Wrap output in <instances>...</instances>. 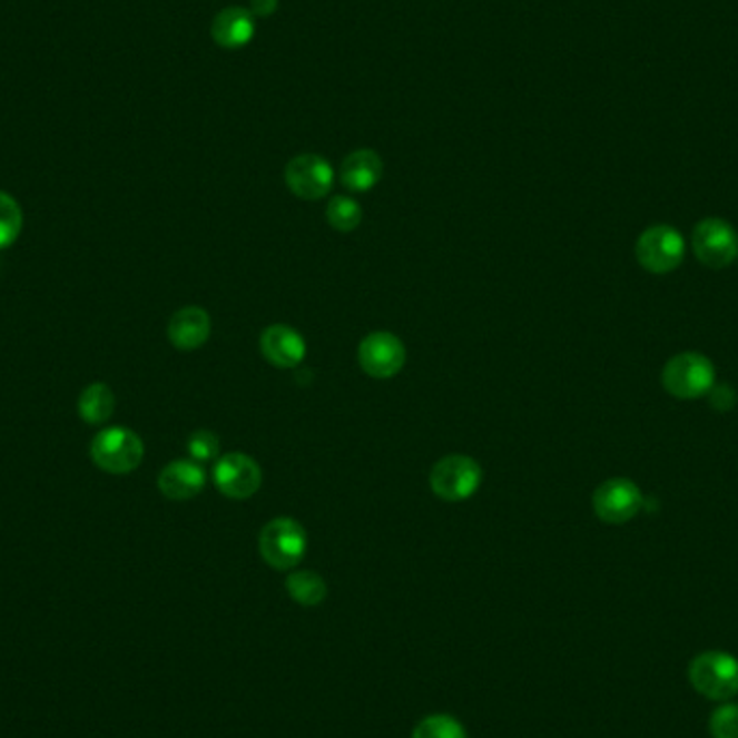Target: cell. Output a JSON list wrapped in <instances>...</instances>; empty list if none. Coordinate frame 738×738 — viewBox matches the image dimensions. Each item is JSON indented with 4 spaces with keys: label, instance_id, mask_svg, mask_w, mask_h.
<instances>
[{
    "label": "cell",
    "instance_id": "obj_1",
    "mask_svg": "<svg viewBox=\"0 0 738 738\" xmlns=\"http://www.w3.org/2000/svg\"><path fill=\"white\" fill-rule=\"evenodd\" d=\"M689 680L693 689L708 700H732L738 693V661L728 652L708 650L691 661Z\"/></svg>",
    "mask_w": 738,
    "mask_h": 738
},
{
    "label": "cell",
    "instance_id": "obj_2",
    "mask_svg": "<svg viewBox=\"0 0 738 738\" xmlns=\"http://www.w3.org/2000/svg\"><path fill=\"white\" fill-rule=\"evenodd\" d=\"M145 456L141 436L128 427L112 425L96 434L91 443L94 462L110 475L132 473Z\"/></svg>",
    "mask_w": 738,
    "mask_h": 738
},
{
    "label": "cell",
    "instance_id": "obj_3",
    "mask_svg": "<svg viewBox=\"0 0 738 738\" xmlns=\"http://www.w3.org/2000/svg\"><path fill=\"white\" fill-rule=\"evenodd\" d=\"M307 553V531L294 519H275L259 533V555L275 570L296 568Z\"/></svg>",
    "mask_w": 738,
    "mask_h": 738
},
{
    "label": "cell",
    "instance_id": "obj_4",
    "mask_svg": "<svg viewBox=\"0 0 738 738\" xmlns=\"http://www.w3.org/2000/svg\"><path fill=\"white\" fill-rule=\"evenodd\" d=\"M715 385V367L700 352H680L663 367V387L673 397L696 400Z\"/></svg>",
    "mask_w": 738,
    "mask_h": 738
},
{
    "label": "cell",
    "instance_id": "obj_5",
    "mask_svg": "<svg viewBox=\"0 0 738 738\" xmlns=\"http://www.w3.org/2000/svg\"><path fill=\"white\" fill-rule=\"evenodd\" d=\"M482 486V466L473 457H441L430 471V489L443 501H464Z\"/></svg>",
    "mask_w": 738,
    "mask_h": 738
},
{
    "label": "cell",
    "instance_id": "obj_6",
    "mask_svg": "<svg viewBox=\"0 0 738 738\" xmlns=\"http://www.w3.org/2000/svg\"><path fill=\"white\" fill-rule=\"evenodd\" d=\"M634 255L643 270L666 275L680 266L685 257V238L676 227L652 225L637 238Z\"/></svg>",
    "mask_w": 738,
    "mask_h": 738
},
{
    "label": "cell",
    "instance_id": "obj_7",
    "mask_svg": "<svg viewBox=\"0 0 738 738\" xmlns=\"http://www.w3.org/2000/svg\"><path fill=\"white\" fill-rule=\"evenodd\" d=\"M696 257L708 268H726L738 257V234L724 218H703L691 236Z\"/></svg>",
    "mask_w": 738,
    "mask_h": 738
},
{
    "label": "cell",
    "instance_id": "obj_8",
    "mask_svg": "<svg viewBox=\"0 0 738 738\" xmlns=\"http://www.w3.org/2000/svg\"><path fill=\"white\" fill-rule=\"evenodd\" d=\"M287 188L305 201H317L333 188L335 174L326 158L317 154H301L292 158L283 171Z\"/></svg>",
    "mask_w": 738,
    "mask_h": 738
},
{
    "label": "cell",
    "instance_id": "obj_9",
    "mask_svg": "<svg viewBox=\"0 0 738 738\" xmlns=\"http://www.w3.org/2000/svg\"><path fill=\"white\" fill-rule=\"evenodd\" d=\"M406 363V348L387 331H376L370 333L361 344H358V365L361 370L378 381H387L402 372Z\"/></svg>",
    "mask_w": 738,
    "mask_h": 738
},
{
    "label": "cell",
    "instance_id": "obj_10",
    "mask_svg": "<svg viewBox=\"0 0 738 738\" xmlns=\"http://www.w3.org/2000/svg\"><path fill=\"white\" fill-rule=\"evenodd\" d=\"M592 505L602 523L624 525L641 510L643 496H641L639 486L631 480L613 478L598 486L592 496Z\"/></svg>",
    "mask_w": 738,
    "mask_h": 738
},
{
    "label": "cell",
    "instance_id": "obj_11",
    "mask_svg": "<svg viewBox=\"0 0 738 738\" xmlns=\"http://www.w3.org/2000/svg\"><path fill=\"white\" fill-rule=\"evenodd\" d=\"M214 484L229 499H248L262 486V469L253 457L234 452L216 460Z\"/></svg>",
    "mask_w": 738,
    "mask_h": 738
},
{
    "label": "cell",
    "instance_id": "obj_12",
    "mask_svg": "<svg viewBox=\"0 0 738 738\" xmlns=\"http://www.w3.org/2000/svg\"><path fill=\"white\" fill-rule=\"evenodd\" d=\"M259 351L270 365L279 370H294L305 361L307 344L296 328L287 324H273L262 333Z\"/></svg>",
    "mask_w": 738,
    "mask_h": 738
},
{
    "label": "cell",
    "instance_id": "obj_13",
    "mask_svg": "<svg viewBox=\"0 0 738 738\" xmlns=\"http://www.w3.org/2000/svg\"><path fill=\"white\" fill-rule=\"evenodd\" d=\"M206 471L195 460H174L158 475V489L174 501H186L206 489Z\"/></svg>",
    "mask_w": 738,
    "mask_h": 738
},
{
    "label": "cell",
    "instance_id": "obj_14",
    "mask_svg": "<svg viewBox=\"0 0 738 738\" xmlns=\"http://www.w3.org/2000/svg\"><path fill=\"white\" fill-rule=\"evenodd\" d=\"M210 33L223 50H243L255 37V18L245 7H225L214 16Z\"/></svg>",
    "mask_w": 738,
    "mask_h": 738
},
{
    "label": "cell",
    "instance_id": "obj_15",
    "mask_svg": "<svg viewBox=\"0 0 738 738\" xmlns=\"http://www.w3.org/2000/svg\"><path fill=\"white\" fill-rule=\"evenodd\" d=\"M211 319L201 307H184L174 314L167 326L169 342L177 351L190 352L201 348L210 340Z\"/></svg>",
    "mask_w": 738,
    "mask_h": 738
},
{
    "label": "cell",
    "instance_id": "obj_16",
    "mask_svg": "<svg viewBox=\"0 0 738 738\" xmlns=\"http://www.w3.org/2000/svg\"><path fill=\"white\" fill-rule=\"evenodd\" d=\"M383 171H385L383 158L374 149H356L342 163L340 177L342 184L354 193H367L381 181Z\"/></svg>",
    "mask_w": 738,
    "mask_h": 738
},
{
    "label": "cell",
    "instance_id": "obj_17",
    "mask_svg": "<svg viewBox=\"0 0 738 738\" xmlns=\"http://www.w3.org/2000/svg\"><path fill=\"white\" fill-rule=\"evenodd\" d=\"M115 413V393L105 383H94L78 397V415L91 425L106 423Z\"/></svg>",
    "mask_w": 738,
    "mask_h": 738
},
{
    "label": "cell",
    "instance_id": "obj_18",
    "mask_svg": "<svg viewBox=\"0 0 738 738\" xmlns=\"http://www.w3.org/2000/svg\"><path fill=\"white\" fill-rule=\"evenodd\" d=\"M285 590H287V594L292 597V600H296L303 607H316L328 594L326 581L314 570L292 572L285 579Z\"/></svg>",
    "mask_w": 738,
    "mask_h": 738
},
{
    "label": "cell",
    "instance_id": "obj_19",
    "mask_svg": "<svg viewBox=\"0 0 738 738\" xmlns=\"http://www.w3.org/2000/svg\"><path fill=\"white\" fill-rule=\"evenodd\" d=\"M326 218H328V225L333 229H337L340 234H351L361 225L363 210H361L358 201H354L352 197L337 195L326 206Z\"/></svg>",
    "mask_w": 738,
    "mask_h": 738
},
{
    "label": "cell",
    "instance_id": "obj_20",
    "mask_svg": "<svg viewBox=\"0 0 738 738\" xmlns=\"http://www.w3.org/2000/svg\"><path fill=\"white\" fill-rule=\"evenodd\" d=\"M22 208L4 190H0V250L13 245L22 232Z\"/></svg>",
    "mask_w": 738,
    "mask_h": 738
},
{
    "label": "cell",
    "instance_id": "obj_21",
    "mask_svg": "<svg viewBox=\"0 0 738 738\" xmlns=\"http://www.w3.org/2000/svg\"><path fill=\"white\" fill-rule=\"evenodd\" d=\"M413 738H469L462 724L450 715H430L417 724Z\"/></svg>",
    "mask_w": 738,
    "mask_h": 738
},
{
    "label": "cell",
    "instance_id": "obj_22",
    "mask_svg": "<svg viewBox=\"0 0 738 738\" xmlns=\"http://www.w3.org/2000/svg\"><path fill=\"white\" fill-rule=\"evenodd\" d=\"M708 730L712 738H738V703H721L712 710Z\"/></svg>",
    "mask_w": 738,
    "mask_h": 738
},
{
    "label": "cell",
    "instance_id": "obj_23",
    "mask_svg": "<svg viewBox=\"0 0 738 738\" xmlns=\"http://www.w3.org/2000/svg\"><path fill=\"white\" fill-rule=\"evenodd\" d=\"M186 450H188V454H190V457L195 462H210V460L218 457L220 443H218V436L214 432L197 430V432L190 434Z\"/></svg>",
    "mask_w": 738,
    "mask_h": 738
},
{
    "label": "cell",
    "instance_id": "obj_24",
    "mask_svg": "<svg viewBox=\"0 0 738 738\" xmlns=\"http://www.w3.org/2000/svg\"><path fill=\"white\" fill-rule=\"evenodd\" d=\"M708 393H710V404L717 411H730L735 406V402H737V393H735V388L730 387V385H719V387L712 385V388Z\"/></svg>",
    "mask_w": 738,
    "mask_h": 738
},
{
    "label": "cell",
    "instance_id": "obj_25",
    "mask_svg": "<svg viewBox=\"0 0 738 738\" xmlns=\"http://www.w3.org/2000/svg\"><path fill=\"white\" fill-rule=\"evenodd\" d=\"M279 9V0H250L248 11L253 18H270Z\"/></svg>",
    "mask_w": 738,
    "mask_h": 738
}]
</instances>
